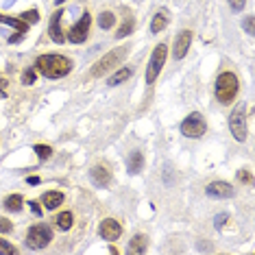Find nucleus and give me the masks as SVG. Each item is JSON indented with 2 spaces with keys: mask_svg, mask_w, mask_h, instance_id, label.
Masks as SVG:
<instances>
[{
  "mask_svg": "<svg viewBox=\"0 0 255 255\" xmlns=\"http://www.w3.org/2000/svg\"><path fill=\"white\" fill-rule=\"evenodd\" d=\"M61 18H63V11L57 9L53 13V18H50V24H48V35L57 44L66 42V33H63V28H61Z\"/></svg>",
  "mask_w": 255,
  "mask_h": 255,
  "instance_id": "11",
  "label": "nucleus"
},
{
  "mask_svg": "<svg viewBox=\"0 0 255 255\" xmlns=\"http://www.w3.org/2000/svg\"><path fill=\"white\" fill-rule=\"evenodd\" d=\"M245 31L249 35H253V15H247L245 18Z\"/></svg>",
  "mask_w": 255,
  "mask_h": 255,
  "instance_id": "31",
  "label": "nucleus"
},
{
  "mask_svg": "<svg viewBox=\"0 0 255 255\" xmlns=\"http://www.w3.org/2000/svg\"><path fill=\"white\" fill-rule=\"evenodd\" d=\"M131 74H133L131 68H120L118 72L109 77V85H120V83H125L127 79H131Z\"/></svg>",
  "mask_w": 255,
  "mask_h": 255,
  "instance_id": "19",
  "label": "nucleus"
},
{
  "mask_svg": "<svg viewBox=\"0 0 255 255\" xmlns=\"http://www.w3.org/2000/svg\"><path fill=\"white\" fill-rule=\"evenodd\" d=\"M0 253H2V255H13V253H18V249H15L13 245H11L9 240H4V238H0Z\"/></svg>",
  "mask_w": 255,
  "mask_h": 255,
  "instance_id": "26",
  "label": "nucleus"
},
{
  "mask_svg": "<svg viewBox=\"0 0 255 255\" xmlns=\"http://www.w3.org/2000/svg\"><path fill=\"white\" fill-rule=\"evenodd\" d=\"M245 4H247V0H229V7L234 11H242L245 9Z\"/></svg>",
  "mask_w": 255,
  "mask_h": 255,
  "instance_id": "30",
  "label": "nucleus"
},
{
  "mask_svg": "<svg viewBox=\"0 0 255 255\" xmlns=\"http://www.w3.org/2000/svg\"><path fill=\"white\" fill-rule=\"evenodd\" d=\"M146 247H148V238L142 236V234H137V236L131 238L129 247H127V253H129V255H133V253H144V251H146Z\"/></svg>",
  "mask_w": 255,
  "mask_h": 255,
  "instance_id": "16",
  "label": "nucleus"
},
{
  "mask_svg": "<svg viewBox=\"0 0 255 255\" xmlns=\"http://www.w3.org/2000/svg\"><path fill=\"white\" fill-rule=\"evenodd\" d=\"M190 44H192V31H181L179 33V37L175 39V48H172V57L175 59H183L185 55H188L190 50Z\"/></svg>",
  "mask_w": 255,
  "mask_h": 255,
  "instance_id": "12",
  "label": "nucleus"
},
{
  "mask_svg": "<svg viewBox=\"0 0 255 255\" xmlns=\"http://www.w3.org/2000/svg\"><path fill=\"white\" fill-rule=\"evenodd\" d=\"M205 192H207V196H212V199H231V196L236 194V190L231 188V183H227V181H212L205 188Z\"/></svg>",
  "mask_w": 255,
  "mask_h": 255,
  "instance_id": "10",
  "label": "nucleus"
},
{
  "mask_svg": "<svg viewBox=\"0 0 255 255\" xmlns=\"http://www.w3.org/2000/svg\"><path fill=\"white\" fill-rule=\"evenodd\" d=\"M207 131V125H205V118L199 114V112H192L188 116V118H183L181 123V133L185 137H192V140H196V137L205 135Z\"/></svg>",
  "mask_w": 255,
  "mask_h": 255,
  "instance_id": "6",
  "label": "nucleus"
},
{
  "mask_svg": "<svg viewBox=\"0 0 255 255\" xmlns=\"http://www.w3.org/2000/svg\"><path fill=\"white\" fill-rule=\"evenodd\" d=\"M72 220H74V216H72V212H61L59 216H57V227H59L61 231H68L72 227Z\"/></svg>",
  "mask_w": 255,
  "mask_h": 255,
  "instance_id": "21",
  "label": "nucleus"
},
{
  "mask_svg": "<svg viewBox=\"0 0 255 255\" xmlns=\"http://www.w3.org/2000/svg\"><path fill=\"white\" fill-rule=\"evenodd\" d=\"M55 2H57V4H63V2H66V0H55Z\"/></svg>",
  "mask_w": 255,
  "mask_h": 255,
  "instance_id": "35",
  "label": "nucleus"
},
{
  "mask_svg": "<svg viewBox=\"0 0 255 255\" xmlns=\"http://www.w3.org/2000/svg\"><path fill=\"white\" fill-rule=\"evenodd\" d=\"M90 179H92V183H94V185L107 188V185L112 183V172H109L105 166H94L90 170Z\"/></svg>",
  "mask_w": 255,
  "mask_h": 255,
  "instance_id": "13",
  "label": "nucleus"
},
{
  "mask_svg": "<svg viewBox=\"0 0 255 255\" xmlns=\"http://www.w3.org/2000/svg\"><path fill=\"white\" fill-rule=\"evenodd\" d=\"M4 210L7 212H20L22 210V196L20 194H11L4 199Z\"/></svg>",
  "mask_w": 255,
  "mask_h": 255,
  "instance_id": "20",
  "label": "nucleus"
},
{
  "mask_svg": "<svg viewBox=\"0 0 255 255\" xmlns=\"http://www.w3.org/2000/svg\"><path fill=\"white\" fill-rule=\"evenodd\" d=\"M166 57H168V46L166 44H157L150 53V59H148V66H146V83L153 85L155 79L159 77L161 68L166 63Z\"/></svg>",
  "mask_w": 255,
  "mask_h": 255,
  "instance_id": "4",
  "label": "nucleus"
},
{
  "mask_svg": "<svg viewBox=\"0 0 255 255\" xmlns=\"http://www.w3.org/2000/svg\"><path fill=\"white\" fill-rule=\"evenodd\" d=\"M225 220H227V214H220V216H216V227H218V229L225 225Z\"/></svg>",
  "mask_w": 255,
  "mask_h": 255,
  "instance_id": "33",
  "label": "nucleus"
},
{
  "mask_svg": "<svg viewBox=\"0 0 255 255\" xmlns=\"http://www.w3.org/2000/svg\"><path fill=\"white\" fill-rule=\"evenodd\" d=\"M50 240H53V229L44 223L33 225V227L26 231V245L31 249H44L50 245Z\"/></svg>",
  "mask_w": 255,
  "mask_h": 255,
  "instance_id": "5",
  "label": "nucleus"
},
{
  "mask_svg": "<svg viewBox=\"0 0 255 255\" xmlns=\"http://www.w3.org/2000/svg\"><path fill=\"white\" fill-rule=\"evenodd\" d=\"M168 22H170V13H168V9H159L157 13L153 15V22H150V31L153 33H161L164 28L168 26Z\"/></svg>",
  "mask_w": 255,
  "mask_h": 255,
  "instance_id": "14",
  "label": "nucleus"
},
{
  "mask_svg": "<svg viewBox=\"0 0 255 255\" xmlns=\"http://www.w3.org/2000/svg\"><path fill=\"white\" fill-rule=\"evenodd\" d=\"M114 24H116V15L112 13V11H103V13L98 15V26L101 28H105L107 31V28H112Z\"/></svg>",
  "mask_w": 255,
  "mask_h": 255,
  "instance_id": "22",
  "label": "nucleus"
},
{
  "mask_svg": "<svg viewBox=\"0 0 255 255\" xmlns=\"http://www.w3.org/2000/svg\"><path fill=\"white\" fill-rule=\"evenodd\" d=\"M98 234H101L103 240L114 242V240H118V238L123 236V225H120L118 220H114V218H105V220H101Z\"/></svg>",
  "mask_w": 255,
  "mask_h": 255,
  "instance_id": "9",
  "label": "nucleus"
},
{
  "mask_svg": "<svg viewBox=\"0 0 255 255\" xmlns=\"http://www.w3.org/2000/svg\"><path fill=\"white\" fill-rule=\"evenodd\" d=\"M129 48L131 46H120V48L107 53L105 57H101V59L94 63V68H92V77H103V74H107L109 70H114V68L129 55Z\"/></svg>",
  "mask_w": 255,
  "mask_h": 255,
  "instance_id": "3",
  "label": "nucleus"
},
{
  "mask_svg": "<svg viewBox=\"0 0 255 255\" xmlns=\"http://www.w3.org/2000/svg\"><path fill=\"white\" fill-rule=\"evenodd\" d=\"M9 231H13V225H11L9 218L0 216V234H9Z\"/></svg>",
  "mask_w": 255,
  "mask_h": 255,
  "instance_id": "28",
  "label": "nucleus"
},
{
  "mask_svg": "<svg viewBox=\"0 0 255 255\" xmlns=\"http://www.w3.org/2000/svg\"><path fill=\"white\" fill-rule=\"evenodd\" d=\"M63 203V192H57V190H50V192L42 194V205L46 210H57Z\"/></svg>",
  "mask_w": 255,
  "mask_h": 255,
  "instance_id": "15",
  "label": "nucleus"
},
{
  "mask_svg": "<svg viewBox=\"0 0 255 255\" xmlns=\"http://www.w3.org/2000/svg\"><path fill=\"white\" fill-rule=\"evenodd\" d=\"M35 79H37V74H35L33 68H26V70L22 72V83H24V85H33V83H35Z\"/></svg>",
  "mask_w": 255,
  "mask_h": 255,
  "instance_id": "27",
  "label": "nucleus"
},
{
  "mask_svg": "<svg viewBox=\"0 0 255 255\" xmlns=\"http://www.w3.org/2000/svg\"><path fill=\"white\" fill-rule=\"evenodd\" d=\"M22 20H24L28 26H31V24H37V22H39V13H37L35 9H31V11H24V13H22Z\"/></svg>",
  "mask_w": 255,
  "mask_h": 255,
  "instance_id": "25",
  "label": "nucleus"
},
{
  "mask_svg": "<svg viewBox=\"0 0 255 255\" xmlns=\"http://www.w3.org/2000/svg\"><path fill=\"white\" fill-rule=\"evenodd\" d=\"M135 28V22H133L131 18H127L125 20V24L118 28V33H116V37H127V35H131V31Z\"/></svg>",
  "mask_w": 255,
  "mask_h": 255,
  "instance_id": "24",
  "label": "nucleus"
},
{
  "mask_svg": "<svg viewBox=\"0 0 255 255\" xmlns=\"http://www.w3.org/2000/svg\"><path fill=\"white\" fill-rule=\"evenodd\" d=\"M238 90H240V83H238V77L234 72L218 74L214 92H216V98H218L220 105H229V103H234L236 96H238Z\"/></svg>",
  "mask_w": 255,
  "mask_h": 255,
  "instance_id": "2",
  "label": "nucleus"
},
{
  "mask_svg": "<svg viewBox=\"0 0 255 255\" xmlns=\"http://www.w3.org/2000/svg\"><path fill=\"white\" fill-rule=\"evenodd\" d=\"M33 150H35V153H37L39 161L50 159V155H53V148H50V146H46V144H35V146H33Z\"/></svg>",
  "mask_w": 255,
  "mask_h": 255,
  "instance_id": "23",
  "label": "nucleus"
},
{
  "mask_svg": "<svg viewBox=\"0 0 255 255\" xmlns=\"http://www.w3.org/2000/svg\"><path fill=\"white\" fill-rule=\"evenodd\" d=\"M127 168H129L131 175H137V172H142V168H144V155L140 153V150H133V153L129 155V159H127Z\"/></svg>",
  "mask_w": 255,
  "mask_h": 255,
  "instance_id": "17",
  "label": "nucleus"
},
{
  "mask_svg": "<svg viewBox=\"0 0 255 255\" xmlns=\"http://www.w3.org/2000/svg\"><path fill=\"white\" fill-rule=\"evenodd\" d=\"M90 24H92V18H90V13H83L81 15V20L74 24L70 31H68V42H72V44H83L85 39H88L90 35Z\"/></svg>",
  "mask_w": 255,
  "mask_h": 255,
  "instance_id": "8",
  "label": "nucleus"
},
{
  "mask_svg": "<svg viewBox=\"0 0 255 255\" xmlns=\"http://www.w3.org/2000/svg\"><path fill=\"white\" fill-rule=\"evenodd\" d=\"M238 181H242V183H251V181H253L251 172H249V170H240V172H238Z\"/></svg>",
  "mask_w": 255,
  "mask_h": 255,
  "instance_id": "29",
  "label": "nucleus"
},
{
  "mask_svg": "<svg viewBox=\"0 0 255 255\" xmlns=\"http://www.w3.org/2000/svg\"><path fill=\"white\" fill-rule=\"evenodd\" d=\"M35 70L39 74H44L46 79H63L66 74L72 72V59L55 53L39 55L35 59Z\"/></svg>",
  "mask_w": 255,
  "mask_h": 255,
  "instance_id": "1",
  "label": "nucleus"
},
{
  "mask_svg": "<svg viewBox=\"0 0 255 255\" xmlns=\"http://www.w3.org/2000/svg\"><path fill=\"white\" fill-rule=\"evenodd\" d=\"M26 181H28V183H31V185H37V183H39V177H28V179H26Z\"/></svg>",
  "mask_w": 255,
  "mask_h": 255,
  "instance_id": "34",
  "label": "nucleus"
},
{
  "mask_svg": "<svg viewBox=\"0 0 255 255\" xmlns=\"http://www.w3.org/2000/svg\"><path fill=\"white\" fill-rule=\"evenodd\" d=\"M0 24H7V26L13 28V31H18V33H24V31H28V24H26L24 20L9 18V15H2V13H0Z\"/></svg>",
  "mask_w": 255,
  "mask_h": 255,
  "instance_id": "18",
  "label": "nucleus"
},
{
  "mask_svg": "<svg viewBox=\"0 0 255 255\" xmlns=\"http://www.w3.org/2000/svg\"><path fill=\"white\" fill-rule=\"evenodd\" d=\"M28 205H31V212L35 214V216H42V207H39V203H37V201H31Z\"/></svg>",
  "mask_w": 255,
  "mask_h": 255,
  "instance_id": "32",
  "label": "nucleus"
},
{
  "mask_svg": "<svg viewBox=\"0 0 255 255\" xmlns=\"http://www.w3.org/2000/svg\"><path fill=\"white\" fill-rule=\"evenodd\" d=\"M229 129H231V135H234L238 142L247 140V114H245V105H242V103L229 116Z\"/></svg>",
  "mask_w": 255,
  "mask_h": 255,
  "instance_id": "7",
  "label": "nucleus"
}]
</instances>
